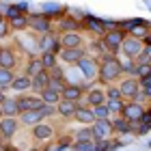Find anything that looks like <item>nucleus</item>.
<instances>
[{
    "mask_svg": "<svg viewBox=\"0 0 151 151\" xmlns=\"http://www.w3.org/2000/svg\"><path fill=\"white\" fill-rule=\"evenodd\" d=\"M123 78V63L114 54H104L99 58V71H97V82L101 86L116 84Z\"/></svg>",
    "mask_w": 151,
    "mask_h": 151,
    "instance_id": "1",
    "label": "nucleus"
},
{
    "mask_svg": "<svg viewBox=\"0 0 151 151\" xmlns=\"http://www.w3.org/2000/svg\"><path fill=\"white\" fill-rule=\"evenodd\" d=\"M127 32L123 30V28H110V30H106L104 35L99 37V45H101V50H104L106 54H119L121 50V43H123V39H125Z\"/></svg>",
    "mask_w": 151,
    "mask_h": 151,
    "instance_id": "2",
    "label": "nucleus"
},
{
    "mask_svg": "<svg viewBox=\"0 0 151 151\" xmlns=\"http://www.w3.org/2000/svg\"><path fill=\"white\" fill-rule=\"evenodd\" d=\"M119 91H121V97L125 101H136L140 97V80L136 76H127V78H121L119 82Z\"/></svg>",
    "mask_w": 151,
    "mask_h": 151,
    "instance_id": "3",
    "label": "nucleus"
},
{
    "mask_svg": "<svg viewBox=\"0 0 151 151\" xmlns=\"http://www.w3.org/2000/svg\"><path fill=\"white\" fill-rule=\"evenodd\" d=\"M28 30L35 32V35H47V32L54 30L52 19L45 15V13H28Z\"/></svg>",
    "mask_w": 151,
    "mask_h": 151,
    "instance_id": "4",
    "label": "nucleus"
},
{
    "mask_svg": "<svg viewBox=\"0 0 151 151\" xmlns=\"http://www.w3.org/2000/svg\"><path fill=\"white\" fill-rule=\"evenodd\" d=\"M19 52L15 45H0V67L2 69H11L15 71L19 67Z\"/></svg>",
    "mask_w": 151,
    "mask_h": 151,
    "instance_id": "5",
    "label": "nucleus"
},
{
    "mask_svg": "<svg viewBox=\"0 0 151 151\" xmlns=\"http://www.w3.org/2000/svg\"><path fill=\"white\" fill-rule=\"evenodd\" d=\"M54 136H56V127H54L52 123H47V121H41V123L30 127V138L35 142H47V140H52Z\"/></svg>",
    "mask_w": 151,
    "mask_h": 151,
    "instance_id": "6",
    "label": "nucleus"
},
{
    "mask_svg": "<svg viewBox=\"0 0 151 151\" xmlns=\"http://www.w3.org/2000/svg\"><path fill=\"white\" fill-rule=\"evenodd\" d=\"M145 50V41L142 39H136V37H129V35H125V39H123V43H121V54L125 58H129V60H134L138 54Z\"/></svg>",
    "mask_w": 151,
    "mask_h": 151,
    "instance_id": "7",
    "label": "nucleus"
},
{
    "mask_svg": "<svg viewBox=\"0 0 151 151\" xmlns=\"http://www.w3.org/2000/svg\"><path fill=\"white\" fill-rule=\"evenodd\" d=\"M145 112H147L145 104L136 99V101H125V106H123V110H121V116L127 119L129 123H138L142 116H145Z\"/></svg>",
    "mask_w": 151,
    "mask_h": 151,
    "instance_id": "8",
    "label": "nucleus"
},
{
    "mask_svg": "<svg viewBox=\"0 0 151 151\" xmlns=\"http://www.w3.org/2000/svg\"><path fill=\"white\" fill-rule=\"evenodd\" d=\"M82 104L84 106H99V104H106V86L101 84H93L84 91V97H82Z\"/></svg>",
    "mask_w": 151,
    "mask_h": 151,
    "instance_id": "9",
    "label": "nucleus"
},
{
    "mask_svg": "<svg viewBox=\"0 0 151 151\" xmlns=\"http://www.w3.org/2000/svg\"><path fill=\"white\" fill-rule=\"evenodd\" d=\"M19 127H22V123H19L17 116H2V119H0V134H2V138L6 142L17 136Z\"/></svg>",
    "mask_w": 151,
    "mask_h": 151,
    "instance_id": "10",
    "label": "nucleus"
},
{
    "mask_svg": "<svg viewBox=\"0 0 151 151\" xmlns=\"http://www.w3.org/2000/svg\"><path fill=\"white\" fill-rule=\"evenodd\" d=\"M76 67H80V69H82V76H84L86 80H97L99 60L95 58V56H84V58H80Z\"/></svg>",
    "mask_w": 151,
    "mask_h": 151,
    "instance_id": "11",
    "label": "nucleus"
},
{
    "mask_svg": "<svg viewBox=\"0 0 151 151\" xmlns=\"http://www.w3.org/2000/svg\"><path fill=\"white\" fill-rule=\"evenodd\" d=\"M15 99H17L19 114L26 112V110H37V108L43 106V99H41V95H26V93H19Z\"/></svg>",
    "mask_w": 151,
    "mask_h": 151,
    "instance_id": "12",
    "label": "nucleus"
},
{
    "mask_svg": "<svg viewBox=\"0 0 151 151\" xmlns=\"http://www.w3.org/2000/svg\"><path fill=\"white\" fill-rule=\"evenodd\" d=\"M91 129H93L95 140H106V138H110V136L114 134L110 119H95V123L91 125Z\"/></svg>",
    "mask_w": 151,
    "mask_h": 151,
    "instance_id": "13",
    "label": "nucleus"
},
{
    "mask_svg": "<svg viewBox=\"0 0 151 151\" xmlns=\"http://www.w3.org/2000/svg\"><path fill=\"white\" fill-rule=\"evenodd\" d=\"M84 56H86L84 47H60V52H58V58L65 65H78V60Z\"/></svg>",
    "mask_w": 151,
    "mask_h": 151,
    "instance_id": "14",
    "label": "nucleus"
},
{
    "mask_svg": "<svg viewBox=\"0 0 151 151\" xmlns=\"http://www.w3.org/2000/svg\"><path fill=\"white\" fill-rule=\"evenodd\" d=\"M43 52H56V54L60 52V41L54 30L39 37V54H43Z\"/></svg>",
    "mask_w": 151,
    "mask_h": 151,
    "instance_id": "15",
    "label": "nucleus"
},
{
    "mask_svg": "<svg viewBox=\"0 0 151 151\" xmlns=\"http://www.w3.org/2000/svg\"><path fill=\"white\" fill-rule=\"evenodd\" d=\"M123 30H125L129 37H136V39H142V41H145V39L149 37V32H151V26H149L147 22L136 19V22H127Z\"/></svg>",
    "mask_w": 151,
    "mask_h": 151,
    "instance_id": "16",
    "label": "nucleus"
},
{
    "mask_svg": "<svg viewBox=\"0 0 151 151\" xmlns=\"http://www.w3.org/2000/svg\"><path fill=\"white\" fill-rule=\"evenodd\" d=\"M58 41H60V47H84L86 39L80 30H73V32H63Z\"/></svg>",
    "mask_w": 151,
    "mask_h": 151,
    "instance_id": "17",
    "label": "nucleus"
},
{
    "mask_svg": "<svg viewBox=\"0 0 151 151\" xmlns=\"http://www.w3.org/2000/svg\"><path fill=\"white\" fill-rule=\"evenodd\" d=\"M60 95H63V99H69V101H78V104H82L84 88H82L80 84H71V82H67L65 88L60 91Z\"/></svg>",
    "mask_w": 151,
    "mask_h": 151,
    "instance_id": "18",
    "label": "nucleus"
},
{
    "mask_svg": "<svg viewBox=\"0 0 151 151\" xmlns=\"http://www.w3.org/2000/svg\"><path fill=\"white\" fill-rule=\"evenodd\" d=\"M78 101H69V99H60L58 104H56V114L58 116H63L65 121H69V119H73V114H76V110H78Z\"/></svg>",
    "mask_w": 151,
    "mask_h": 151,
    "instance_id": "19",
    "label": "nucleus"
},
{
    "mask_svg": "<svg viewBox=\"0 0 151 151\" xmlns=\"http://www.w3.org/2000/svg\"><path fill=\"white\" fill-rule=\"evenodd\" d=\"M11 88L17 91V93H28V91H32V78L26 76L24 71L17 73L15 78H13V82H11Z\"/></svg>",
    "mask_w": 151,
    "mask_h": 151,
    "instance_id": "20",
    "label": "nucleus"
},
{
    "mask_svg": "<svg viewBox=\"0 0 151 151\" xmlns=\"http://www.w3.org/2000/svg\"><path fill=\"white\" fill-rule=\"evenodd\" d=\"M73 119L78 121L80 125H93V123H95L93 108H91V106H84V104H80V106H78V110H76V114H73Z\"/></svg>",
    "mask_w": 151,
    "mask_h": 151,
    "instance_id": "21",
    "label": "nucleus"
},
{
    "mask_svg": "<svg viewBox=\"0 0 151 151\" xmlns=\"http://www.w3.org/2000/svg\"><path fill=\"white\" fill-rule=\"evenodd\" d=\"M47 84H50V71H39L37 76H32V93L41 95L47 88Z\"/></svg>",
    "mask_w": 151,
    "mask_h": 151,
    "instance_id": "22",
    "label": "nucleus"
},
{
    "mask_svg": "<svg viewBox=\"0 0 151 151\" xmlns=\"http://www.w3.org/2000/svg\"><path fill=\"white\" fill-rule=\"evenodd\" d=\"M110 121H112V129H114V134H119V136H125L132 132V125L134 123H129L127 119H123L121 114H114L110 116Z\"/></svg>",
    "mask_w": 151,
    "mask_h": 151,
    "instance_id": "23",
    "label": "nucleus"
},
{
    "mask_svg": "<svg viewBox=\"0 0 151 151\" xmlns=\"http://www.w3.org/2000/svg\"><path fill=\"white\" fill-rule=\"evenodd\" d=\"M67 84V80H65V76H63V69L60 67H54V69L50 71V88H54V91H63Z\"/></svg>",
    "mask_w": 151,
    "mask_h": 151,
    "instance_id": "24",
    "label": "nucleus"
},
{
    "mask_svg": "<svg viewBox=\"0 0 151 151\" xmlns=\"http://www.w3.org/2000/svg\"><path fill=\"white\" fill-rule=\"evenodd\" d=\"M0 108H2L4 116H19V108H17V99L15 97H4L0 101Z\"/></svg>",
    "mask_w": 151,
    "mask_h": 151,
    "instance_id": "25",
    "label": "nucleus"
},
{
    "mask_svg": "<svg viewBox=\"0 0 151 151\" xmlns=\"http://www.w3.org/2000/svg\"><path fill=\"white\" fill-rule=\"evenodd\" d=\"M39 71H43V63H41V56H30L28 60H26V65H24V73L26 76H37Z\"/></svg>",
    "mask_w": 151,
    "mask_h": 151,
    "instance_id": "26",
    "label": "nucleus"
},
{
    "mask_svg": "<svg viewBox=\"0 0 151 151\" xmlns=\"http://www.w3.org/2000/svg\"><path fill=\"white\" fill-rule=\"evenodd\" d=\"M84 28L91 32V35H95V37H101L106 32V24L104 22H99V19H93V17H88L86 22H84Z\"/></svg>",
    "mask_w": 151,
    "mask_h": 151,
    "instance_id": "27",
    "label": "nucleus"
},
{
    "mask_svg": "<svg viewBox=\"0 0 151 151\" xmlns=\"http://www.w3.org/2000/svg\"><path fill=\"white\" fill-rule=\"evenodd\" d=\"M58 32L63 35V32H73V30H80V22L78 19H73V17H63V19H58Z\"/></svg>",
    "mask_w": 151,
    "mask_h": 151,
    "instance_id": "28",
    "label": "nucleus"
},
{
    "mask_svg": "<svg viewBox=\"0 0 151 151\" xmlns=\"http://www.w3.org/2000/svg\"><path fill=\"white\" fill-rule=\"evenodd\" d=\"M39 56H41V63H43L45 71H52L54 67H58V54L56 52H43V54H39Z\"/></svg>",
    "mask_w": 151,
    "mask_h": 151,
    "instance_id": "29",
    "label": "nucleus"
},
{
    "mask_svg": "<svg viewBox=\"0 0 151 151\" xmlns=\"http://www.w3.org/2000/svg\"><path fill=\"white\" fill-rule=\"evenodd\" d=\"M41 99H43V104H50V106H56L60 99H63V95H60V91H54V88L47 86L43 93H41Z\"/></svg>",
    "mask_w": 151,
    "mask_h": 151,
    "instance_id": "30",
    "label": "nucleus"
},
{
    "mask_svg": "<svg viewBox=\"0 0 151 151\" xmlns=\"http://www.w3.org/2000/svg\"><path fill=\"white\" fill-rule=\"evenodd\" d=\"M9 24H11V30H13V32L28 30V13H24V15H17V17L9 19Z\"/></svg>",
    "mask_w": 151,
    "mask_h": 151,
    "instance_id": "31",
    "label": "nucleus"
},
{
    "mask_svg": "<svg viewBox=\"0 0 151 151\" xmlns=\"http://www.w3.org/2000/svg\"><path fill=\"white\" fill-rule=\"evenodd\" d=\"M13 78H15V71H11V69H2V67H0V88H11Z\"/></svg>",
    "mask_w": 151,
    "mask_h": 151,
    "instance_id": "32",
    "label": "nucleus"
},
{
    "mask_svg": "<svg viewBox=\"0 0 151 151\" xmlns=\"http://www.w3.org/2000/svg\"><path fill=\"white\" fill-rule=\"evenodd\" d=\"M106 106H108V110H110V114H121L123 110V106H125V99H106Z\"/></svg>",
    "mask_w": 151,
    "mask_h": 151,
    "instance_id": "33",
    "label": "nucleus"
},
{
    "mask_svg": "<svg viewBox=\"0 0 151 151\" xmlns=\"http://www.w3.org/2000/svg\"><path fill=\"white\" fill-rule=\"evenodd\" d=\"M93 114H95V119H110V110H108V106L106 104H99V106H93Z\"/></svg>",
    "mask_w": 151,
    "mask_h": 151,
    "instance_id": "34",
    "label": "nucleus"
},
{
    "mask_svg": "<svg viewBox=\"0 0 151 151\" xmlns=\"http://www.w3.org/2000/svg\"><path fill=\"white\" fill-rule=\"evenodd\" d=\"M76 140H95V136H93V129L91 125H86V127H82L76 132Z\"/></svg>",
    "mask_w": 151,
    "mask_h": 151,
    "instance_id": "35",
    "label": "nucleus"
},
{
    "mask_svg": "<svg viewBox=\"0 0 151 151\" xmlns=\"http://www.w3.org/2000/svg\"><path fill=\"white\" fill-rule=\"evenodd\" d=\"M11 24H9V19H6L4 15H0V39H6L11 35Z\"/></svg>",
    "mask_w": 151,
    "mask_h": 151,
    "instance_id": "36",
    "label": "nucleus"
},
{
    "mask_svg": "<svg viewBox=\"0 0 151 151\" xmlns=\"http://www.w3.org/2000/svg\"><path fill=\"white\" fill-rule=\"evenodd\" d=\"M106 99H123L121 91H119V84H108L106 86Z\"/></svg>",
    "mask_w": 151,
    "mask_h": 151,
    "instance_id": "37",
    "label": "nucleus"
},
{
    "mask_svg": "<svg viewBox=\"0 0 151 151\" xmlns=\"http://www.w3.org/2000/svg\"><path fill=\"white\" fill-rule=\"evenodd\" d=\"M76 151H95V140H76Z\"/></svg>",
    "mask_w": 151,
    "mask_h": 151,
    "instance_id": "38",
    "label": "nucleus"
},
{
    "mask_svg": "<svg viewBox=\"0 0 151 151\" xmlns=\"http://www.w3.org/2000/svg\"><path fill=\"white\" fill-rule=\"evenodd\" d=\"M110 149V138L106 140H95V151H108Z\"/></svg>",
    "mask_w": 151,
    "mask_h": 151,
    "instance_id": "39",
    "label": "nucleus"
},
{
    "mask_svg": "<svg viewBox=\"0 0 151 151\" xmlns=\"http://www.w3.org/2000/svg\"><path fill=\"white\" fill-rule=\"evenodd\" d=\"M2 151H19V147H15V145H4Z\"/></svg>",
    "mask_w": 151,
    "mask_h": 151,
    "instance_id": "40",
    "label": "nucleus"
},
{
    "mask_svg": "<svg viewBox=\"0 0 151 151\" xmlns=\"http://www.w3.org/2000/svg\"><path fill=\"white\" fill-rule=\"evenodd\" d=\"M4 145H6V140L2 138V134H0V151H2V147H4Z\"/></svg>",
    "mask_w": 151,
    "mask_h": 151,
    "instance_id": "41",
    "label": "nucleus"
},
{
    "mask_svg": "<svg viewBox=\"0 0 151 151\" xmlns=\"http://www.w3.org/2000/svg\"><path fill=\"white\" fill-rule=\"evenodd\" d=\"M2 91H4V88H0V101H2V99H4V97H6V95H4V93H2Z\"/></svg>",
    "mask_w": 151,
    "mask_h": 151,
    "instance_id": "42",
    "label": "nucleus"
},
{
    "mask_svg": "<svg viewBox=\"0 0 151 151\" xmlns=\"http://www.w3.org/2000/svg\"><path fill=\"white\" fill-rule=\"evenodd\" d=\"M2 116H4V114H2V108H0V119H2Z\"/></svg>",
    "mask_w": 151,
    "mask_h": 151,
    "instance_id": "43",
    "label": "nucleus"
},
{
    "mask_svg": "<svg viewBox=\"0 0 151 151\" xmlns=\"http://www.w3.org/2000/svg\"><path fill=\"white\" fill-rule=\"evenodd\" d=\"M149 43H151V39H149Z\"/></svg>",
    "mask_w": 151,
    "mask_h": 151,
    "instance_id": "44",
    "label": "nucleus"
}]
</instances>
